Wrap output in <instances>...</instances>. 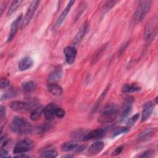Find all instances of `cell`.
<instances>
[{"label":"cell","instance_id":"6da1fadb","mask_svg":"<svg viewBox=\"0 0 158 158\" xmlns=\"http://www.w3.org/2000/svg\"><path fill=\"white\" fill-rule=\"evenodd\" d=\"M118 114V109L116 104L110 103L104 106L100 115L98 118L99 123H110L114 122Z\"/></svg>","mask_w":158,"mask_h":158},{"label":"cell","instance_id":"7a4b0ae2","mask_svg":"<svg viewBox=\"0 0 158 158\" xmlns=\"http://www.w3.org/2000/svg\"><path fill=\"white\" fill-rule=\"evenodd\" d=\"M152 2L150 1H142L138 6L133 14V21L137 24L140 23L149 12Z\"/></svg>","mask_w":158,"mask_h":158},{"label":"cell","instance_id":"3957f363","mask_svg":"<svg viewBox=\"0 0 158 158\" xmlns=\"http://www.w3.org/2000/svg\"><path fill=\"white\" fill-rule=\"evenodd\" d=\"M33 146L34 143L31 139L24 138L15 144L13 149V152L15 154L25 153L31 151Z\"/></svg>","mask_w":158,"mask_h":158},{"label":"cell","instance_id":"277c9868","mask_svg":"<svg viewBox=\"0 0 158 158\" xmlns=\"http://www.w3.org/2000/svg\"><path fill=\"white\" fill-rule=\"evenodd\" d=\"M157 22L156 17H152L147 23L144 30V39L150 41L154 40L157 33Z\"/></svg>","mask_w":158,"mask_h":158},{"label":"cell","instance_id":"5b68a950","mask_svg":"<svg viewBox=\"0 0 158 158\" xmlns=\"http://www.w3.org/2000/svg\"><path fill=\"white\" fill-rule=\"evenodd\" d=\"M40 1L35 0V1H33L30 3V4L27 10V12L25 15V17H24L23 19L22 20V25H21L22 29L26 27L28 25V24L29 23V22L31 21L32 17H33L34 14L35 13L37 8L40 4Z\"/></svg>","mask_w":158,"mask_h":158},{"label":"cell","instance_id":"8992f818","mask_svg":"<svg viewBox=\"0 0 158 158\" xmlns=\"http://www.w3.org/2000/svg\"><path fill=\"white\" fill-rule=\"evenodd\" d=\"M133 101H134V98L133 97H127L125 98L121 112H120V122H123V120H125L128 117V116L130 114L132 110Z\"/></svg>","mask_w":158,"mask_h":158},{"label":"cell","instance_id":"52a82bcc","mask_svg":"<svg viewBox=\"0 0 158 158\" xmlns=\"http://www.w3.org/2000/svg\"><path fill=\"white\" fill-rule=\"evenodd\" d=\"M9 107L12 110L18 112H26L30 110L31 108L28 103L20 101H14L11 102Z\"/></svg>","mask_w":158,"mask_h":158},{"label":"cell","instance_id":"ba28073f","mask_svg":"<svg viewBox=\"0 0 158 158\" xmlns=\"http://www.w3.org/2000/svg\"><path fill=\"white\" fill-rule=\"evenodd\" d=\"M64 54L65 57V60L68 64H72L75 60L77 51L75 46H66L64 49Z\"/></svg>","mask_w":158,"mask_h":158},{"label":"cell","instance_id":"9c48e42d","mask_svg":"<svg viewBox=\"0 0 158 158\" xmlns=\"http://www.w3.org/2000/svg\"><path fill=\"white\" fill-rule=\"evenodd\" d=\"M106 130V129L105 128H97V129L91 130L89 132L87 133L86 135H85V136L83 137V141H88V140H90L92 139L99 138L104 135Z\"/></svg>","mask_w":158,"mask_h":158},{"label":"cell","instance_id":"30bf717a","mask_svg":"<svg viewBox=\"0 0 158 158\" xmlns=\"http://www.w3.org/2000/svg\"><path fill=\"white\" fill-rule=\"evenodd\" d=\"M154 108V104L153 102L149 101L146 102L143 106L142 110V116H141V122L146 121L151 115L152 111Z\"/></svg>","mask_w":158,"mask_h":158},{"label":"cell","instance_id":"8fae6325","mask_svg":"<svg viewBox=\"0 0 158 158\" xmlns=\"http://www.w3.org/2000/svg\"><path fill=\"white\" fill-rule=\"evenodd\" d=\"M22 16H23L22 14H20L12 23V25L10 27V32H9V36L7 38V42L10 41L15 36V35L18 30V28L19 27L20 22L22 20Z\"/></svg>","mask_w":158,"mask_h":158},{"label":"cell","instance_id":"7c38bea8","mask_svg":"<svg viewBox=\"0 0 158 158\" xmlns=\"http://www.w3.org/2000/svg\"><path fill=\"white\" fill-rule=\"evenodd\" d=\"M62 76V68L60 65H57L54 67L53 70L50 73L48 81L49 83H56L60 80Z\"/></svg>","mask_w":158,"mask_h":158},{"label":"cell","instance_id":"4fadbf2b","mask_svg":"<svg viewBox=\"0 0 158 158\" xmlns=\"http://www.w3.org/2000/svg\"><path fill=\"white\" fill-rule=\"evenodd\" d=\"M57 106L54 103L48 104L43 110V114L48 120H52L56 117L55 110Z\"/></svg>","mask_w":158,"mask_h":158},{"label":"cell","instance_id":"5bb4252c","mask_svg":"<svg viewBox=\"0 0 158 158\" xmlns=\"http://www.w3.org/2000/svg\"><path fill=\"white\" fill-rule=\"evenodd\" d=\"M104 147V143L102 141H97L91 144L88 149V153L89 155H96L99 153Z\"/></svg>","mask_w":158,"mask_h":158},{"label":"cell","instance_id":"9a60e30c","mask_svg":"<svg viewBox=\"0 0 158 158\" xmlns=\"http://www.w3.org/2000/svg\"><path fill=\"white\" fill-rule=\"evenodd\" d=\"M88 30V23L87 22H85L82 25V27L80 28V29L78 31L77 35L75 36V37L73 40V45L74 46L78 45L81 42V41L83 40V37L85 36V34L86 33Z\"/></svg>","mask_w":158,"mask_h":158},{"label":"cell","instance_id":"2e32d148","mask_svg":"<svg viewBox=\"0 0 158 158\" xmlns=\"http://www.w3.org/2000/svg\"><path fill=\"white\" fill-rule=\"evenodd\" d=\"M33 62L31 57H25L20 60L18 64V68L20 71H25L31 68L33 65Z\"/></svg>","mask_w":158,"mask_h":158},{"label":"cell","instance_id":"e0dca14e","mask_svg":"<svg viewBox=\"0 0 158 158\" xmlns=\"http://www.w3.org/2000/svg\"><path fill=\"white\" fill-rule=\"evenodd\" d=\"M75 3V1H70L69 2L68 4L67 5L65 9L62 11V12L61 13L60 15L59 16V17L58 18L57 20V22H56V27H59L61 23L63 22V21L64 20V19H65L66 16L67 15L69 12L70 11L72 6H73V4Z\"/></svg>","mask_w":158,"mask_h":158},{"label":"cell","instance_id":"ac0fdd59","mask_svg":"<svg viewBox=\"0 0 158 158\" xmlns=\"http://www.w3.org/2000/svg\"><path fill=\"white\" fill-rule=\"evenodd\" d=\"M48 91L54 96H60L63 93L62 88L56 83H49L48 85Z\"/></svg>","mask_w":158,"mask_h":158},{"label":"cell","instance_id":"d6986e66","mask_svg":"<svg viewBox=\"0 0 158 158\" xmlns=\"http://www.w3.org/2000/svg\"><path fill=\"white\" fill-rule=\"evenodd\" d=\"M141 88L136 83H126L122 87V91L125 93H131L139 91Z\"/></svg>","mask_w":158,"mask_h":158},{"label":"cell","instance_id":"ffe728a7","mask_svg":"<svg viewBox=\"0 0 158 158\" xmlns=\"http://www.w3.org/2000/svg\"><path fill=\"white\" fill-rule=\"evenodd\" d=\"M43 110H44V108L41 106L36 107L35 109H33L31 111L30 115V119L33 121H36L39 120L42 114L43 113Z\"/></svg>","mask_w":158,"mask_h":158},{"label":"cell","instance_id":"44dd1931","mask_svg":"<svg viewBox=\"0 0 158 158\" xmlns=\"http://www.w3.org/2000/svg\"><path fill=\"white\" fill-rule=\"evenodd\" d=\"M78 146L77 143L75 141H70L64 143L61 145V150L64 152H68L72 151L77 148Z\"/></svg>","mask_w":158,"mask_h":158},{"label":"cell","instance_id":"7402d4cb","mask_svg":"<svg viewBox=\"0 0 158 158\" xmlns=\"http://www.w3.org/2000/svg\"><path fill=\"white\" fill-rule=\"evenodd\" d=\"M22 86L24 91L27 93H30L36 89L37 84L34 81H28L23 83Z\"/></svg>","mask_w":158,"mask_h":158},{"label":"cell","instance_id":"603a6c76","mask_svg":"<svg viewBox=\"0 0 158 158\" xmlns=\"http://www.w3.org/2000/svg\"><path fill=\"white\" fill-rule=\"evenodd\" d=\"M110 85H108L106 88H105V89L103 91V92L101 94L100 96L98 98L97 101L96 102L93 108L92 109V112H95L96 110H97V109L98 108V107L99 106V105L101 104V103L102 102V101H103V99H104V98L106 97L107 93H108V91H109V89H110Z\"/></svg>","mask_w":158,"mask_h":158},{"label":"cell","instance_id":"cb8c5ba5","mask_svg":"<svg viewBox=\"0 0 158 158\" xmlns=\"http://www.w3.org/2000/svg\"><path fill=\"white\" fill-rule=\"evenodd\" d=\"M130 131L128 127H118L115 128L111 133V138H114L121 134L126 133Z\"/></svg>","mask_w":158,"mask_h":158},{"label":"cell","instance_id":"d4e9b609","mask_svg":"<svg viewBox=\"0 0 158 158\" xmlns=\"http://www.w3.org/2000/svg\"><path fill=\"white\" fill-rule=\"evenodd\" d=\"M22 2V1H13L7 12V16L9 17L12 15L17 10V9L19 8Z\"/></svg>","mask_w":158,"mask_h":158},{"label":"cell","instance_id":"484cf974","mask_svg":"<svg viewBox=\"0 0 158 158\" xmlns=\"http://www.w3.org/2000/svg\"><path fill=\"white\" fill-rule=\"evenodd\" d=\"M154 128H148L144 131L140 133V134L138 135L139 139H144L149 138L152 135V133H154Z\"/></svg>","mask_w":158,"mask_h":158},{"label":"cell","instance_id":"4316f807","mask_svg":"<svg viewBox=\"0 0 158 158\" xmlns=\"http://www.w3.org/2000/svg\"><path fill=\"white\" fill-rule=\"evenodd\" d=\"M57 156V151L54 149H51L44 151L41 154V157L47 158H53Z\"/></svg>","mask_w":158,"mask_h":158},{"label":"cell","instance_id":"83f0119b","mask_svg":"<svg viewBox=\"0 0 158 158\" xmlns=\"http://www.w3.org/2000/svg\"><path fill=\"white\" fill-rule=\"evenodd\" d=\"M86 4L85 2H82L80 4V5L78 6L77 9V11H76V13H75V20L77 21L81 16V15L83 14V12L85 11V10L86 9Z\"/></svg>","mask_w":158,"mask_h":158},{"label":"cell","instance_id":"f1b7e54d","mask_svg":"<svg viewBox=\"0 0 158 158\" xmlns=\"http://www.w3.org/2000/svg\"><path fill=\"white\" fill-rule=\"evenodd\" d=\"M17 94V91L16 89H10L9 90H8L7 92H6L4 94H2V96H1V101H2L4 100H6V99H8L9 98H13L15 96H16Z\"/></svg>","mask_w":158,"mask_h":158},{"label":"cell","instance_id":"f546056e","mask_svg":"<svg viewBox=\"0 0 158 158\" xmlns=\"http://www.w3.org/2000/svg\"><path fill=\"white\" fill-rule=\"evenodd\" d=\"M106 48V44L103 45L102 47H101L98 51L93 55V59H92V64H95L97 60H98V59L100 58V56L102 55V54L103 53V52L104 51L105 49Z\"/></svg>","mask_w":158,"mask_h":158},{"label":"cell","instance_id":"4dcf8cb0","mask_svg":"<svg viewBox=\"0 0 158 158\" xmlns=\"http://www.w3.org/2000/svg\"><path fill=\"white\" fill-rule=\"evenodd\" d=\"M139 117V113H136L134 115H133L131 117H130L128 121L127 122V127H128L129 128L130 127H132L133 125H135V123L136 122V121L138 120V118Z\"/></svg>","mask_w":158,"mask_h":158},{"label":"cell","instance_id":"1f68e13d","mask_svg":"<svg viewBox=\"0 0 158 158\" xmlns=\"http://www.w3.org/2000/svg\"><path fill=\"white\" fill-rule=\"evenodd\" d=\"M65 110L63 108L57 106L56 109V110H55L56 117H57V118H63L65 116Z\"/></svg>","mask_w":158,"mask_h":158},{"label":"cell","instance_id":"d6a6232c","mask_svg":"<svg viewBox=\"0 0 158 158\" xmlns=\"http://www.w3.org/2000/svg\"><path fill=\"white\" fill-rule=\"evenodd\" d=\"M154 151L152 149H148L145 151H144L143 153H141V155H139V157H145V158H149L151 157L154 156Z\"/></svg>","mask_w":158,"mask_h":158},{"label":"cell","instance_id":"836d02e7","mask_svg":"<svg viewBox=\"0 0 158 158\" xmlns=\"http://www.w3.org/2000/svg\"><path fill=\"white\" fill-rule=\"evenodd\" d=\"M9 86V81L8 79L4 78L1 80V83H0V87L1 89L6 88Z\"/></svg>","mask_w":158,"mask_h":158},{"label":"cell","instance_id":"e575fe53","mask_svg":"<svg viewBox=\"0 0 158 158\" xmlns=\"http://www.w3.org/2000/svg\"><path fill=\"white\" fill-rule=\"evenodd\" d=\"M116 1H107L106 2V3L104 4V8L107 10H109L110 9H111L113 6H114L115 4L116 3Z\"/></svg>","mask_w":158,"mask_h":158},{"label":"cell","instance_id":"d590c367","mask_svg":"<svg viewBox=\"0 0 158 158\" xmlns=\"http://www.w3.org/2000/svg\"><path fill=\"white\" fill-rule=\"evenodd\" d=\"M123 148H124V146H120L117 147V148L113 151V152L112 153V156H116L120 154L122 152Z\"/></svg>","mask_w":158,"mask_h":158},{"label":"cell","instance_id":"8d00e7d4","mask_svg":"<svg viewBox=\"0 0 158 158\" xmlns=\"http://www.w3.org/2000/svg\"><path fill=\"white\" fill-rule=\"evenodd\" d=\"M128 44H129V42L127 41V42L125 43L124 44H123L122 45V46L120 48V49H119V50H118V56L119 57L123 53V52L125 51V49H126V48H127V46H128Z\"/></svg>","mask_w":158,"mask_h":158},{"label":"cell","instance_id":"74e56055","mask_svg":"<svg viewBox=\"0 0 158 158\" xmlns=\"http://www.w3.org/2000/svg\"><path fill=\"white\" fill-rule=\"evenodd\" d=\"M6 110L5 107H4L3 106H1V107H0V117H1V119H3L6 117Z\"/></svg>","mask_w":158,"mask_h":158},{"label":"cell","instance_id":"f35d334b","mask_svg":"<svg viewBox=\"0 0 158 158\" xmlns=\"http://www.w3.org/2000/svg\"><path fill=\"white\" fill-rule=\"evenodd\" d=\"M7 3H8V1H4L3 2V4L1 5V15H2V14L3 12H4V10L6 7V5H7Z\"/></svg>","mask_w":158,"mask_h":158}]
</instances>
